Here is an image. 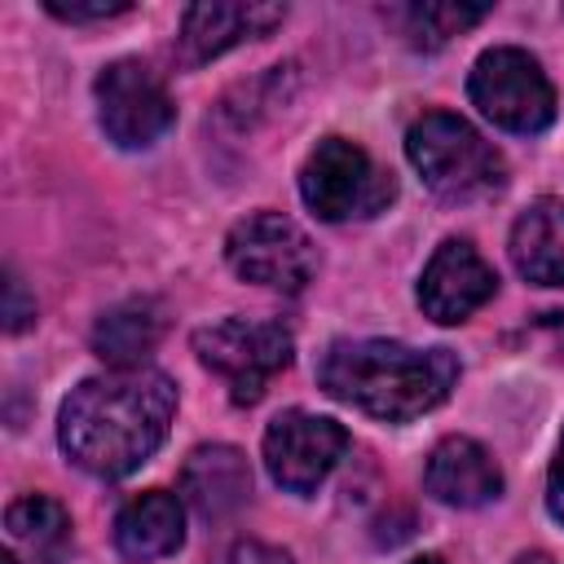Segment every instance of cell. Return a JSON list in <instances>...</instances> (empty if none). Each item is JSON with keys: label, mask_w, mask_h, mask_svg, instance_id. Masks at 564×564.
<instances>
[{"label": "cell", "mask_w": 564, "mask_h": 564, "mask_svg": "<svg viewBox=\"0 0 564 564\" xmlns=\"http://www.w3.org/2000/svg\"><path fill=\"white\" fill-rule=\"evenodd\" d=\"M176 414V383L163 370L93 375L62 401L57 441L66 458L93 476H128L167 441Z\"/></svg>", "instance_id": "obj_1"}, {"label": "cell", "mask_w": 564, "mask_h": 564, "mask_svg": "<svg viewBox=\"0 0 564 564\" xmlns=\"http://www.w3.org/2000/svg\"><path fill=\"white\" fill-rule=\"evenodd\" d=\"M458 379L449 348H410L401 339H335L317 361V383L383 423H410L436 410Z\"/></svg>", "instance_id": "obj_2"}, {"label": "cell", "mask_w": 564, "mask_h": 564, "mask_svg": "<svg viewBox=\"0 0 564 564\" xmlns=\"http://www.w3.org/2000/svg\"><path fill=\"white\" fill-rule=\"evenodd\" d=\"M405 154L423 185L445 203H476L494 198L507 185L502 154L463 119L449 110H427L405 132Z\"/></svg>", "instance_id": "obj_3"}, {"label": "cell", "mask_w": 564, "mask_h": 564, "mask_svg": "<svg viewBox=\"0 0 564 564\" xmlns=\"http://www.w3.org/2000/svg\"><path fill=\"white\" fill-rule=\"evenodd\" d=\"M300 194L313 216L344 225V220H370L397 198V181L388 167H379L357 141L326 137L300 167Z\"/></svg>", "instance_id": "obj_4"}, {"label": "cell", "mask_w": 564, "mask_h": 564, "mask_svg": "<svg viewBox=\"0 0 564 564\" xmlns=\"http://www.w3.org/2000/svg\"><path fill=\"white\" fill-rule=\"evenodd\" d=\"M194 352L207 370L229 379V397L238 405L260 401L264 383L291 366L295 339L273 317H220L194 330Z\"/></svg>", "instance_id": "obj_5"}, {"label": "cell", "mask_w": 564, "mask_h": 564, "mask_svg": "<svg viewBox=\"0 0 564 564\" xmlns=\"http://www.w3.org/2000/svg\"><path fill=\"white\" fill-rule=\"evenodd\" d=\"M467 97L471 106L520 137H533L542 128H551L555 119V88L546 79V70L538 66V57H529L524 48H485L467 75Z\"/></svg>", "instance_id": "obj_6"}, {"label": "cell", "mask_w": 564, "mask_h": 564, "mask_svg": "<svg viewBox=\"0 0 564 564\" xmlns=\"http://www.w3.org/2000/svg\"><path fill=\"white\" fill-rule=\"evenodd\" d=\"M225 260L238 278L269 286V291H304L317 273L313 238L282 212H251L225 238Z\"/></svg>", "instance_id": "obj_7"}, {"label": "cell", "mask_w": 564, "mask_h": 564, "mask_svg": "<svg viewBox=\"0 0 564 564\" xmlns=\"http://www.w3.org/2000/svg\"><path fill=\"white\" fill-rule=\"evenodd\" d=\"M97 119L101 132L119 145V150H145L154 145L172 123H176V101L167 93V84L154 75V66H145L141 57H119L110 62L97 84Z\"/></svg>", "instance_id": "obj_8"}, {"label": "cell", "mask_w": 564, "mask_h": 564, "mask_svg": "<svg viewBox=\"0 0 564 564\" xmlns=\"http://www.w3.org/2000/svg\"><path fill=\"white\" fill-rule=\"evenodd\" d=\"M348 454L344 423L308 410H282L264 427V467L286 494H313Z\"/></svg>", "instance_id": "obj_9"}, {"label": "cell", "mask_w": 564, "mask_h": 564, "mask_svg": "<svg viewBox=\"0 0 564 564\" xmlns=\"http://www.w3.org/2000/svg\"><path fill=\"white\" fill-rule=\"evenodd\" d=\"M494 291H498V273L485 264V256L467 238H445L419 278V308L432 322L454 326L471 317L480 304H489Z\"/></svg>", "instance_id": "obj_10"}, {"label": "cell", "mask_w": 564, "mask_h": 564, "mask_svg": "<svg viewBox=\"0 0 564 564\" xmlns=\"http://www.w3.org/2000/svg\"><path fill=\"white\" fill-rule=\"evenodd\" d=\"M423 489L445 507H485L502 494L494 454L471 436H445L423 467Z\"/></svg>", "instance_id": "obj_11"}, {"label": "cell", "mask_w": 564, "mask_h": 564, "mask_svg": "<svg viewBox=\"0 0 564 564\" xmlns=\"http://www.w3.org/2000/svg\"><path fill=\"white\" fill-rule=\"evenodd\" d=\"M286 18V4H189L181 18V57L203 66L242 40L269 35Z\"/></svg>", "instance_id": "obj_12"}, {"label": "cell", "mask_w": 564, "mask_h": 564, "mask_svg": "<svg viewBox=\"0 0 564 564\" xmlns=\"http://www.w3.org/2000/svg\"><path fill=\"white\" fill-rule=\"evenodd\" d=\"M181 494L203 520H225L251 498L247 454L234 445H198L181 467Z\"/></svg>", "instance_id": "obj_13"}, {"label": "cell", "mask_w": 564, "mask_h": 564, "mask_svg": "<svg viewBox=\"0 0 564 564\" xmlns=\"http://www.w3.org/2000/svg\"><path fill=\"white\" fill-rule=\"evenodd\" d=\"M163 330H167V308L159 300H150V295H132V300H119L115 308H106L97 317L93 352L110 370H137L159 348Z\"/></svg>", "instance_id": "obj_14"}, {"label": "cell", "mask_w": 564, "mask_h": 564, "mask_svg": "<svg viewBox=\"0 0 564 564\" xmlns=\"http://www.w3.org/2000/svg\"><path fill=\"white\" fill-rule=\"evenodd\" d=\"M181 542H185V511H181V498L167 489L137 494L115 516V546L132 564L163 560V555L181 551Z\"/></svg>", "instance_id": "obj_15"}, {"label": "cell", "mask_w": 564, "mask_h": 564, "mask_svg": "<svg viewBox=\"0 0 564 564\" xmlns=\"http://www.w3.org/2000/svg\"><path fill=\"white\" fill-rule=\"evenodd\" d=\"M511 264L524 282L564 286V198H538L516 216Z\"/></svg>", "instance_id": "obj_16"}, {"label": "cell", "mask_w": 564, "mask_h": 564, "mask_svg": "<svg viewBox=\"0 0 564 564\" xmlns=\"http://www.w3.org/2000/svg\"><path fill=\"white\" fill-rule=\"evenodd\" d=\"M4 529L13 542L40 551V555H57L66 542H70V516L62 502L44 498V494H31V498H18L4 516Z\"/></svg>", "instance_id": "obj_17"}, {"label": "cell", "mask_w": 564, "mask_h": 564, "mask_svg": "<svg viewBox=\"0 0 564 564\" xmlns=\"http://www.w3.org/2000/svg\"><path fill=\"white\" fill-rule=\"evenodd\" d=\"M489 13V4H410L401 9V26L414 48H441L449 35L476 26Z\"/></svg>", "instance_id": "obj_18"}, {"label": "cell", "mask_w": 564, "mask_h": 564, "mask_svg": "<svg viewBox=\"0 0 564 564\" xmlns=\"http://www.w3.org/2000/svg\"><path fill=\"white\" fill-rule=\"evenodd\" d=\"M44 9L62 22H101V18H119L132 4L128 0H44Z\"/></svg>", "instance_id": "obj_19"}, {"label": "cell", "mask_w": 564, "mask_h": 564, "mask_svg": "<svg viewBox=\"0 0 564 564\" xmlns=\"http://www.w3.org/2000/svg\"><path fill=\"white\" fill-rule=\"evenodd\" d=\"M31 317H35V300L26 295L22 278H18V273H9V278H4V330H9V335H18V330H26V326H31Z\"/></svg>", "instance_id": "obj_20"}, {"label": "cell", "mask_w": 564, "mask_h": 564, "mask_svg": "<svg viewBox=\"0 0 564 564\" xmlns=\"http://www.w3.org/2000/svg\"><path fill=\"white\" fill-rule=\"evenodd\" d=\"M225 564H295V560L282 546H269V542L247 538V542H234V551H229Z\"/></svg>", "instance_id": "obj_21"}, {"label": "cell", "mask_w": 564, "mask_h": 564, "mask_svg": "<svg viewBox=\"0 0 564 564\" xmlns=\"http://www.w3.org/2000/svg\"><path fill=\"white\" fill-rule=\"evenodd\" d=\"M546 511L564 524V436H560V449H555L551 476H546Z\"/></svg>", "instance_id": "obj_22"}, {"label": "cell", "mask_w": 564, "mask_h": 564, "mask_svg": "<svg viewBox=\"0 0 564 564\" xmlns=\"http://www.w3.org/2000/svg\"><path fill=\"white\" fill-rule=\"evenodd\" d=\"M511 564H555V560H551L546 551H520V555H516Z\"/></svg>", "instance_id": "obj_23"}, {"label": "cell", "mask_w": 564, "mask_h": 564, "mask_svg": "<svg viewBox=\"0 0 564 564\" xmlns=\"http://www.w3.org/2000/svg\"><path fill=\"white\" fill-rule=\"evenodd\" d=\"M410 564H441L436 555H419V560H410Z\"/></svg>", "instance_id": "obj_24"}]
</instances>
